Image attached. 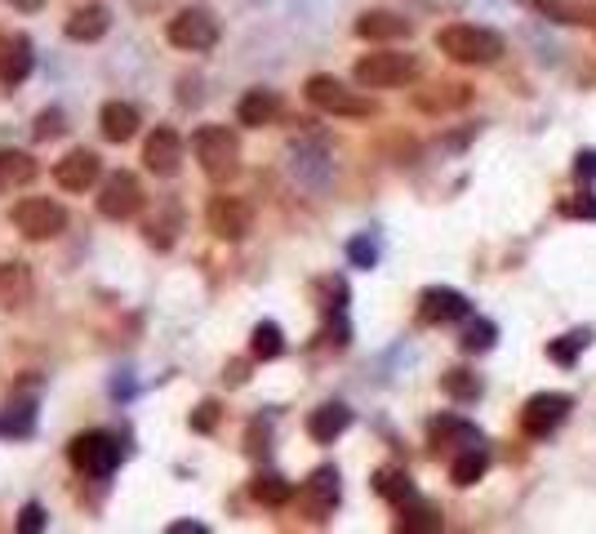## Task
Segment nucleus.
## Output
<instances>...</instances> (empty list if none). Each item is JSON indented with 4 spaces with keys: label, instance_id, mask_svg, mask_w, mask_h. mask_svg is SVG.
<instances>
[{
    "label": "nucleus",
    "instance_id": "17",
    "mask_svg": "<svg viewBox=\"0 0 596 534\" xmlns=\"http://www.w3.org/2000/svg\"><path fill=\"white\" fill-rule=\"evenodd\" d=\"M348 427H352V410H348L343 401H325V405H316V410L307 414V437L320 441V446L339 441Z\"/></svg>",
    "mask_w": 596,
    "mask_h": 534
},
{
    "label": "nucleus",
    "instance_id": "16",
    "mask_svg": "<svg viewBox=\"0 0 596 534\" xmlns=\"http://www.w3.org/2000/svg\"><path fill=\"white\" fill-rule=\"evenodd\" d=\"M472 102V85L463 81H437V85H427L414 94V107L427 117H446V112H459V107Z\"/></svg>",
    "mask_w": 596,
    "mask_h": 534
},
{
    "label": "nucleus",
    "instance_id": "20",
    "mask_svg": "<svg viewBox=\"0 0 596 534\" xmlns=\"http://www.w3.org/2000/svg\"><path fill=\"white\" fill-rule=\"evenodd\" d=\"M356 36L361 40H405L410 36V19H401L392 10H365L356 19Z\"/></svg>",
    "mask_w": 596,
    "mask_h": 534
},
{
    "label": "nucleus",
    "instance_id": "3",
    "mask_svg": "<svg viewBox=\"0 0 596 534\" xmlns=\"http://www.w3.org/2000/svg\"><path fill=\"white\" fill-rule=\"evenodd\" d=\"M303 94H307L312 107H320V112H330V117H343V121H369L378 112L374 98L348 89L339 76H307Z\"/></svg>",
    "mask_w": 596,
    "mask_h": 534
},
{
    "label": "nucleus",
    "instance_id": "6",
    "mask_svg": "<svg viewBox=\"0 0 596 534\" xmlns=\"http://www.w3.org/2000/svg\"><path fill=\"white\" fill-rule=\"evenodd\" d=\"M14 223L27 241H53L63 228H68V209L49 196H27L14 205Z\"/></svg>",
    "mask_w": 596,
    "mask_h": 534
},
{
    "label": "nucleus",
    "instance_id": "26",
    "mask_svg": "<svg viewBox=\"0 0 596 534\" xmlns=\"http://www.w3.org/2000/svg\"><path fill=\"white\" fill-rule=\"evenodd\" d=\"M485 468H490V454H485V446H467L450 459V476L454 486H476V481L485 476Z\"/></svg>",
    "mask_w": 596,
    "mask_h": 534
},
{
    "label": "nucleus",
    "instance_id": "15",
    "mask_svg": "<svg viewBox=\"0 0 596 534\" xmlns=\"http://www.w3.org/2000/svg\"><path fill=\"white\" fill-rule=\"evenodd\" d=\"M467 312H472V303L450 286H431L418 299V316L427 320V326H450V320H463Z\"/></svg>",
    "mask_w": 596,
    "mask_h": 534
},
{
    "label": "nucleus",
    "instance_id": "18",
    "mask_svg": "<svg viewBox=\"0 0 596 534\" xmlns=\"http://www.w3.org/2000/svg\"><path fill=\"white\" fill-rule=\"evenodd\" d=\"M138 125H143V117H138V107H134V102H121V98L102 102L98 130H102L107 143H130V138L138 134Z\"/></svg>",
    "mask_w": 596,
    "mask_h": 534
},
{
    "label": "nucleus",
    "instance_id": "39",
    "mask_svg": "<svg viewBox=\"0 0 596 534\" xmlns=\"http://www.w3.org/2000/svg\"><path fill=\"white\" fill-rule=\"evenodd\" d=\"M19 530H23V534L45 530V508H40V503H27V508H23V517H19Z\"/></svg>",
    "mask_w": 596,
    "mask_h": 534
},
{
    "label": "nucleus",
    "instance_id": "28",
    "mask_svg": "<svg viewBox=\"0 0 596 534\" xmlns=\"http://www.w3.org/2000/svg\"><path fill=\"white\" fill-rule=\"evenodd\" d=\"M250 495H254L258 503H267V508H281V503H290L294 486H290L281 472H258V476L250 481Z\"/></svg>",
    "mask_w": 596,
    "mask_h": 534
},
{
    "label": "nucleus",
    "instance_id": "36",
    "mask_svg": "<svg viewBox=\"0 0 596 534\" xmlns=\"http://www.w3.org/2000/svg\"><path fill=\"white\" fill-rule=\"evenodd\" d=\"M68 125H63V112L59 107H45V112L36 117V138H59Z\"/></svg>",
    "mask_w": 596,
    "mask_h": 534
},
{
    "label": "nucleus",
    "instance_id": "33",
    "mask_svg": "<svg viewBox=\"0 0 596 534\" xmlns=\"http://www.w3.org/2000/svg\"><path fill=\"white\" fill-rule=\"evenodd\" d=\"M441 388H446V397H454V401H476L481 397V379L472 369H450L446 379H441Z\"/></svg>",
    "mask_w": 596,
    "mask_h": 534
},
{
    "label": "nucleus",
    "instance_id": "41",
    "mask_svg": "<svg viewBox=\"0 0 596 534\" xmlns=\"http://www.w3.org/2000/svg\"><path fill=\"white\" fill-rule=\"evenodd\" d=\"M574 174H579V179H596V151H579Z\"/></svg>",
    "mask_w": 596,
    "mask_h": 534
},
{
    "label": "nucleus",
    "instance_id": "7",
    "mask_svg": "<svg viewBox=\"0 0 596 534\" xmlns=\"http://www.w3.org/2000/svg\"><path fill=\"white\" fill-rule=\"evenodd\" d=\"M170 45L174 49H187V53H205L219 45V19L205 5H192V10H179L170 19Z\"/></svg>",
    "mask_w": 596,
    "mask_h": 534
},
{
    "label": "nucleus",
    "instance_id": "24",
    "mask_svg": "<svg viewBox=\"0 0 596 534\" xmlns=\"http://www.w3.org/2000/svg\"><path fill=\"white\" fill-rule=\"evenodd\" d=\"M0 433L5 437H32L36 433V397H14L5 405V414H0Z\"/></svg>",
    "mask_w": 596,
    "mask_h": 534
},
{
    "label": "nucleus",
    "instance_id": "21",
    "mask_svg": "<svg viewBox=\"0 0 596 534\" xmlns=\"http://www.w3.org/2000/svg\"><path fill=\"white\" fill-rule=\"evenodd\" d=\"M277 112H281V98H277V89H250L241 102H236V121L241 125H254V130H263V125H272L277 121Z\"/></svg>",
    "mask_w": 596,
    "mask_h": 534
},
{
    "label": "nucleus",
    "instance_id": "2",
    "mask_svg": "<svg viewBox=\"0 0 596 534\" xmlns=\"http://www.w3.org/2000/svg\"><path fill=\"white\" fill-rule=\"evenodd\" d=\"M192 151L209 183H232L241 174V138L228 125H200L192 134Z\"/></svg>",
    "mask_w": 596,
    "mask_h": 534
},
{
    "label": "nucleus",
    "instance_id": "44",
    "mask_svg": "<svg viewBox=\"0 0 596 534\" xmlns=\"http://www.w3.org/2000/svg\"><path fill=\"white\" fill-rule=\"evenodd\" d=\"M170 534H205V525H196V521H174Z\"/></svg>",
    "mask_w": 596,
    "mask_h": 534
},
{
    "label": "nucleus",
    "instance_id": "46",
    "mask_svg": "<svg viewBox=\"0 0 596 534\" xmlns=\"http://www.w3.org/2000/svg\"><path fill=\"white\" fill-rule=\"evenodd\" d=\"M587 23H592V32H596V10H592V19H587Z\"/></svg>",
    "mask_w": 596,
    "mask_h": 534
},
{
    "label": "nucleus",
    "instance_id": "9",
    "mask_svg": "<svg viewBox=\"0 0 596 534\" xmlns=\"http://www.w3.org/2000/svg\"><path fill=\"white\" fill-rule=\"evenodd\" d=\"M205 223H209V232L219 236V241H245L250 228H254V209H250V201L223 192V196H209Z\"/></svg>",
    "mask_w": 596,
    "mask_h": 534
},
{
    "label": "nucleus",
    "instance_id": "40",
    "mask_svg": "<svg viewBox=\"0 0 596 534\" xmlns=\"http://www.w3.org/2000/svg\"><path fill=\"white\" fill-rule=\"evenodd\" d=\"M214 423H219V405H214V401H205V405L192 414V427H196V433H209Z\"/></svg>",
    "mask_w": 596,
    "mask_h": 534
},
{
    "label": "nucleus",
    "instance_id": "11",
    "mask_svg": "<svg viewBox=\"0 0 596 534\" xmlns=\"http://www.w3.org/2000/svg\"><path fill=\"white\" fill-rule=\"evenodd\" d=\"M570 410H574V401H570L565 392H538V397L525 401V410H521V427H525L530 437H552L557 427L570 418Z\"/></svg>",
    "mask_w": 596,
    "mask_h": 534
},
{
    "label": "nucleus",
    "instance_id": "19",
    "mask_svg": "<svg viewBox=\"0 0 596 534\" xmlns=\"http://www.w3.org/2000/svg\"><path fill=\"white\" fill-rule=\"evenodd\" d=\"M36 294V281L27 272V263H0V307H27Z\"/></svg>",
    "mask_w": 596,
    "mask_h": 534
},
{
    "label": "nucleus",
    "instance_id": "43",
    "mask_svg": "<svg viewBox=\"0 0 596 534\" xmlns=\"http://www.w3.org/2000/svg\"><path fill=\"white\" fill-rule=\"evenodd\" d=\"M223 379H228L232 388H241V384L250 379V374H245V361H232V365H228V374H223Z\"/></svg>",
    "mask_w": 596,
    "mask_h": 534
},
{
    "label": "nucleus",
    "instance_id": "4",
    "mask_svg": "<svg viewBox=\"0 0 596 534\" xmlns=\"http://www.w3.org/2000/svg\"><path fill=\"white\" fill-rule=\"evenodd\" d=\"M418 76V59L401 49H374L365 59H356V85L365 89H401Z\"/></svg>",
    "mask_w": 596,
    "mask_h": 534
},
{
    "label": "nucleus",
    "instance_id": "13",
    "mask_svg": "<svg viewBox=\"0 0 596 534\" xmlns=\"http://www.w3.org/2000/svg\"><path fill=\"white\" fill-rule=\"evenodd\" d=\"M98 179H102V160L89 147H72L59 166H53V183H59L63 192H89Z\"/></svg>",
    "mask_w": 596,
    "mask_h": 534
},
{
    "label": "nucleus",
    "instance_id": "14",
    "mask_svg": "<svg viewBox=\"0 0 596 534\" xmlns=\"http://www.w3.org/2000/svg\"><path fill=\"white\" fill-rule=\"evenodd\" d=\"M36 68V53H32V40L23 32H0V85H23Z\"/></svg>",
    "mask_w": 596,
    "mask_h": 534
},
{
    "label": "nucleus",
    "instance_id": "8",
    "mask_svg": "<svg viewBox=\"0 0 596 534\" xmlns=\"http://www.w3.org/2000/svg\"><path fill=\"white\" fill-rule=\"evenodd\" d=\"M143 209V187L130 170H117V174H107L102 187H98V214L102 219H112V223H125L134 219V214Z\"/></svg>",
    "mask_w": 596,
    "mask_h": 534
},
{
    "label": "nucleus",
    "instance_id": "45",
    "mask_svg": "<svg viewBox=\"0 0 596 534\" xmlns=\"http://www.w3.org/2000/svg\"><path fill=\"white\" fill-rule=\"evenodd\" d=\"M10 5H14V10H23V14H36V10L45 5V0H10Z\"/></svg>",
    "mask_w": 596,
    "mask_h": 534
},
{
    "label": "nucleus",
    "instance_id": "34",
    "mask_svg": "<svg viewBox=\"0 0 596 534\" xmlns=\"http://www.w3.org/2000/svg\"><path fill=\"white\" fill-rule=\"evenodd\" d=\"M587 339H592L587 330H579V335H565V339H557V343L548 348V356H552V361H561V365H574V356L587 348Z\"/></svg>",
    "mask_w": 596,
    "mask_h": 534
},
{
    "label": "nucleus",
    "instance_id": "32",
    "mask_svg": "<svg viewBox=\"0 0 596 534\" xmlns=\"http://www.w3.org/2000/svg\"><path fill=\"white\" fill-rule=\"evenodd\" d=\"M495 339H499L495 320H472V326L463 330V339H459V348H463V352H490Z\"/></svg>",
    "mask_w": 596,
    "mask_h": 534
},
{
    "label": "nucleus",
    "instance_id": "31",
    "mask_svg": "<svg viewBox=\"0 0 596 534\" xmlns=\"http://www.w3.org/2000/svg\"><path fill=\"white\" fill-rule=\"evenodd\" d=\"M397 530H441V517H437V508H427V503H401V521H397Z\"/></svg>",
    "mask_w": 596,
    "mask_h": 534
},
{
    "label": "nucleus",
    "instance_id": "25",
    "mask_svg": "<svg viewBox=\"0 0 596 534\" xmlns=\"http://www.w3.org/2000/svg\"><path fill=\"white\" fill-rule=\"evenodd\" d=\"M107 27H112V14H107L102 5H85V10H76L72 19H68V36L72 40H98V36H107Z\"/></svg>",
    "mask_w": 596,
    "mask_h": 534
},
{
    "label": "nucleus",
    "instance_id": "22",
    "mask_svg": "<svg viewBox=\"0 0 596 534\" xmlns=\"http://www.w3.org/2000/svg\"><path fill=\"white\" fill-rule=\"evenodd\" d=\"M431 446H437V450L454 446V454H459V450H467V446H485V441H481L476 427L463 423V418H437V423H431Z\"/></svg>",
    "mask_w": 596,
    "mask_h": 534
},
{
    "label": "nucleus",
    "instance_id": "35",
    "mask_svg": "<svg viewBox=\"0 0 596 534\" xmlns=\"http://www.w3.org/2000/svg\"><path fill=\"white\" fill-rule=\"evenodd\" d=\"M561 214H565V219H596V196H587V192L565 196V201H561Z\"/></svg>",
    "mask_w": 596,
    "mask_h": 534
},
{
    "label": "nucleus",
    "instance_id": "10",
    "mask_svg": "<svg viewBox=\"0 0 596 534\" xmlns=\"http://www.w3.org/2000/svg\"><path fill=\"white\" fill-rule=\"evenodd\" d=\"M339 499H343V481H339V468H330V463L316 468V472L307 476L303 495H299L307 521H330L335 508H339Z\"/></svg>",
    "mask_w": 596,
    "mask_h": 534
},
{
    "label": "nucleus",
    "instance_id": "38",
    "mask_svg": "<svg viewBox=\"0 0 596 534\" xmlns=\"http://www.w3.org/2000/svg\"><path fill=\"white\" fill-rule=\"evenodd\" d=\"M348 254H352V263H356V267H374V258H378V245H374L369 236H356V241L348 245Z\"/></svg>",
    "mask_w": 596,
    "mask_h": 534
},
{
    "label": "nucleus",
    "instance_id": "5",
    "mask_svg": "<svg viewBox=\"0 0 596 534\" xmlns=\"http://www.w3.org/2000/svg\"><path fill=\"white\" fill-rule=\"evenodd\" d=\"M68 459H72L76 472L102 481V476H112L121 468V441L112 433H81V437H72Z\"/></svg>",
    "mask_w": 596,
    "mask_h": 534
},
{
    "label": "nucleus",
    "instance_id": "29",
    "mask_svg": "<svg viewBox=\"0 0 596 534\" xmlns=\"http://www.w3.org/2000/svg\"><path fill=\"white\" fill-rule=\"evenodd\" d=\"M281 352H285L281 326H277V320H258L254 335H250V356H254V361H277Z\"/></svg>",
    "mask_w": 596,
    "mask_h": 534
},
{
    "label": "nucleus",
    "instance_id": "1",
    "mask_svg": "<svg viewBox=\"0 0 596 534\" xmlns=\"http://www.w3.org/2000/svg\"><path fill=\"white\" fill-rule=\"evenodd\" d=\"M437 49L454 63L467 68H485V63H499L503 59V36L490 27H472V23H450L437 32Z\"/></svg>",
    "mask_w": 596,
    "mask_h": 534
},
{
    "label": "nucleus",
    "instance_id": "23",
    "mask_svg": "<svg viewBox=\"0 0 596 534\" xmlns=\"http://www.w3.org/2000/svg\"><path fill=\"white\" fill-rule=\"evenodd\" d=\"M40 174V166L27 151H0V192H19Z\"/></svg>",
    "mask_w": 596,
    "mask_h": 534
},
{
    "label": "nucleus",
    "instance_id": "27",
    "mask_svg": "<svg viewBox=\"0 0 596 534\" xmlns=\"http://www.w3.org/2000/svg\"><path fill=\"white\" fill-rule=\"evenodd\" d=\"M374 490L384 495L388 503H410L414 499V481H410V472H401V468H378L374 472Z\"/></svg>",
    "mask_w": 596,
    "mask_h": 534
},
{
    "label": "nucleus",
    "instance_id": "42",
    "mask_svg": "<svg viewBox=\"0 0 596 534\" xmlns=\"http://www.w3.org/2000/svg\"><path fill=\"white\" fill-rule=\"evenodd\" d=\"M534 5L544 10V14H552L557 23H574V19H570V10H565V5H557V0H534Z\"/></svg>",
    "mask_w": 596,
    "mask_h": 534
},
{
    "label": "nucleus",
    "instance_id": "30",
    "mask_svg": "<svg viewBox=\"0 0 596 534\" xmlns=\"http://www.w3.org/2000/svg\"><path fill=\"white\" fill-rule=\"evenodd\" d=\"M174 232H179V209H174V205H166V219H151V223L143 228L147 245H156V250H170V245H174Z\"/></svg>",
    "mask_w": 596,
    "mask_h": 534
},
{
    "label": "nucleus",
    "instance_id": "12",
    "mask_svg": "<svg viewBox=\"0 0 596 534\" xmlns=\"http://www.w3.org/2000/svg\"><path fill=\"white\" fill-rule=\"evenodd\" d=\"M143 166H147L156 179H174L179 166H183V138H179V130L156 125V130L147 134V143H143Z\"/></svg>",
    "mask_w": 596,
    "mask_h": 534
},
{
    "label": "nucleus",
    "instance_id": "37",
    "mask_svg": "<svg viewBox=\"0 0 596 534\" xmlns=\"http://www.w3.org/2000/svg\"><path fill=\"white\" fill-rule=\"evenodd\" d=\"M267 437H272V427H267L263 418H254L250 423V433H245V450L258 459V454H267Z\"/></svg>",
    "mask_w": 596,
    "mask_h": 534
}]
</instances>
